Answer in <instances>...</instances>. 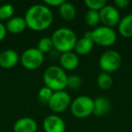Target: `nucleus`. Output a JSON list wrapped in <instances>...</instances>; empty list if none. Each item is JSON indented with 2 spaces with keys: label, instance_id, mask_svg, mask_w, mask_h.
Instances as JSON below:
<instances>
[{
  "label": "nucleus",
  "instance_id": "39448f33",
  "mask_svg": "<svg viewBox=\"0 0 132 132\" xmlns=\"http://www.w3.org/2000/svg\"><path fill=\"white\" fill-rule=\"evenodd\" d=\"M92 40L95 44L102 47H110L117 41V34L112 28L101 26L90 31Z\"/></svg>",
  "mask_w": 132,
  "mask_h": 132
},
{
  "label": "nucleus",
  "instance_id": "412c9836",
  "mask_svg": "<svg viewBox=\"0 0 132 132\" xmlns=\"http://www.w3.org/2000/svg\"><path fill=\"white\" fill-rule=\"evenodd\" d=\"M36 48L44 54V53H49L50 52H52L54 49L51 37H43V38H41L39 40L38 44H37Z\"/></svg>",
  "mask_w": 132,
  "mask_h": 132
},
{
  "label": "nucleus",
  "instance_id": "4be33fe9",
  "mask_svg": "<svg viewBox=\"0 0 132 132\" xmlns=\"http://www.w3.org/2000/svg\"><path fill=\"white\" fill-rule=\"evenodd\" d=\"M15 7L11 4H5L0 6V20H9L14 16Z\"/></svg>",
  "mask_w": 132,
  "mask_h": 132
},
{
  "label": "nucleus",
  "instance_id": "aec40b11",
  "mask_svg": "<svg viewBox=\"0 0 132 132\" xmlns=\"http://www.w3.org/2000/svg\"><path fill=\"white\" fill-rule=\"evenodd\" d=\"M84 21L87 26L90 27H97L99 23L101 22L100 18V14L98 11H92V10H88L84 15Z\"/></svg>",
  "mask_w": 132,
  "mask_h": 132
},
{
  "label": "nucleus",
  "instance_id": "6e6552de",
  "mask_svg": "<svg viewBox=\"0 0 132 132\" xmlns=\"http://www.w3.org/2000/svg\"><path fill=\"white\" fill-rule=\"evenodd\" d=\"M72 103L70 94L65 90L54 92L51 100L48 102V107L54 113H61L65 111Z\"/></svg>",
  "mask_w": 132,
  "mask_h": 132
},
{
  "label": "nucleus",
  "instance_id": "6ab92c4d",
  "mask_svg": "<svg viewBox=\"0 0 132 132\" xmlns=\"http://www.w3.org/2000/svg\"><path fill=\"white\" fill-rule=\"evenodd\" d=\"M97 84L101 90H110L113 84V80L110 73L107 72H101L97 78Z\"/></svg>",
  "mask_w": 132,
  "mask_h": 132
},
{
  "label": "nucleus",
  "instance_id": "7ed1b4c3",
  "mask_svg": "<svg viewBox=\"0 0 132 132\" xmlns=\"http://www.w3.org/2000/svg\"><path fill=\"white\" fill-rule=\"evenodd\" d=\"M45 87L51 89L53 92L64 90L67 88L68 76L65 71L57 65H51L45 69L43 75Z\"/></svg>",
  "mask_w": 132,
  "mask_h": 132
},
{
  "label": "nucleus",
  "instance_id": "2eb2a0df",
  "mask_svg": "<svg viewBox=\"0 0 132 132\" xmlns=\"http://www.w3.org/2000/svg\"><path fill=\"white\" fill-rule=\"evenodd\" d=\"M110 108L111 104L108 98L98 97L94 100L93 115H95L96 117H102L110 111Z\"/></svg>",
  "mask_w": 132,
  "mask_h": 132
},
{
  "label": "nucleus",
  "instance_id": "0eeeda50",
  "mask_svg": "<svg viewBox=\"0 0 132 132\" xmlns=\"http://www.w3.org/2000/svg\"><path fill=\"white\" fill-rule=\"evenodd\" d=\"M44 54L36 47L24 50L20 56V62L24 68L27 70H36L44 64Z\"/></svg>",
  "mask_w": 132,
  "mask_h": 132
},
{
  "label": "nucleus",
  "instance_id": "a878e982",
  "mask_svg": "<svg viewBox=\"0 0 132 132\" xmlns=\"http://www.w3.org/2000/svg\"><path fill=\"white\" fill-rule=\"evenodd\" d=\"M129 5V1L128 0H115L114 1V6L119 9H125L127 8Z\"/></svg>",
  "mask_w": 132,
  "mask_h": 132
},
{
  "label": "nucleus",
  "instance_id": "5701e85b",
  "mask_svg": "<svg viewBox=\"0 0 132 132\" xmlns=\"http://www.w3.org/2000/svg\"><path fill=\"white\" fill-rule=\"evenodd\" d=\"M53 92L51 90V89L47 88V87H43L39 90L38 94H37V97H38V100L42 104H47L48 102L51 100L52 96H53Z\"/></svg>",
  "mask_w": 132,
  "mask_h": 132
},
{
  "label": "nucleus",
  "instance_id": "20e7f679",
  "mask_svg": "<svg viewBox=\"0 0 132 132\" xmlns=\"http://www.w3.org/2000/svg\"><path fill=\"white\" fill-rule=\"evenodd\" d=\"M94 100L86 95L79 96L72 101L70 110L72 114L78 119H85L93 114Z\"/></svg>",
  "mask_w": 132,
  "mask_h": 132
},
{
  "label": "nucleus",
  "instance_id": "1a4fd4ad",
  "mask_svg": "<svg viewBox=\"0 0 132 132\" xmlns=\"http://www.w3.org/2000/svg\"><path fill=\"white\" fill-rule=\"evenodd\" d=\"M101 22L103 26H108V27H114L118 26L120 21V15L119 11L111 5H106L101 11L99 12Z\"/></svg>",
  "mask_w": 132,
  "mask_h": 132
},
{
  "label": "nucleus",
  "instance_id": "f3484780",
  "mask_svg": "<svg viewBox=\"0 0 132 132\" xmlns=\"http://www.w3.org/2000/svg\"><path fill=\"white\" fill-rule=\"evenodd\" d=\"M118 31L124 38H132V14H128L120 19Z\"/></svg>",
  "mask_w": 132,
  "mask_h": 132
},
{
  "label": "nucleus",
  "instance_id": "393cba45",
  "mask_svg": "<svg viewBox=\"0 0 132 132\" xmlns=\"http://www.w3.org/2000/svg\"><path fill=\"white\" fill-rule=\"evenodd\" d=\"M82 80L78 75H70L67 80V88L71 90H78L81 86Z\"/></svg>",
  "mask_w": 132,
  "mask_h": 132
},
{
  "label": "nucleus",
  "instance_id": "a211bd4d",
  "mask_svg": "<svg viewBox=\"0 0 132 132\" xmlns=\"http://www.w3.org/2000/svg\"><path fill=\"white\" fill-rule=\"evenodd\" d=\"M58 11L61 17L66 21L73 20L76 16V13H77L75 6L72 3L65 2V1L58 7Z\"/></svg>",
  "mask_w": 132,
  "mask_h": 132
},
{
  "label": "nucleus",
  "instance_id": "dca6fc26",
  "mask_svg": "<svg viewBox=\"0 0 132 132\" xmlns=\"http://www.w3.org/2000/svg\"><path fill=\"white\" fill-rule=\"evenodd\" d=\"M94 43L90 37L84 36L81 39H78L76 44L74 46V53L77 55H86L92 52V48H93Z\"/></svg>",
  "mask_w": 132,
  "mask_h": 132
},
{
  "label": "nucleus",
  "instance_id": "4468645a",
  "mask_svg": "<svg viewBox=\"0 0 132 132\" xmlns=\"http://www.w3.org/2000/svg\"><path fill=\"white\" fill-rule=\"evenodd\" d=\"M26 27L27 26H26L24 17L22 16H13L9 20H7L6 24V31L13 35H18L23 33Z\"/></svg>",
  "mask_w": 132,
  "mask_h": 132
},
{
  "label": "nucleus",
  "instance_id": "cd10ccee",
  "mask_svg": "<svg viewBox=\"0 0 132 132\" xmlns=\"http://www.w3.org/2000/svg\"><path fill=\"white\" fill-rule=\"evenodd\" d=\"M6 34H7V31H6V26L3 24L2 23L0 22V42L3 41L6 36Z\"/></svg>",
  "mask_w": 132,
  "mask_h": 132
},
{
  "label": "nucleus",
  "instance_id": "b1692460",
  "mask_svg": "<svg viewBox=\"0 0 132 132\" xmlns=\"http://www.w3.org/2000/svg\"><path fill=\"white\" fill-rule=\"evenodd\" d=\"M84 4L89 10L100 12L107 5V2L105 0H84Z\"/></svg>",
  "mask_w": 132,
  "mask_h": 132
},
{
  "label": "nucleus",
  "instance_id": "ddd939ff",
  "mask_svg": "<svg viewBox=\"0 0 132 132\" xmlns=\"http://www.w3.org/2000/svg\"><path fill=\"white\" fill-rule=\"evenodd\" d=\"M37 122L29 117H24L17 119L13 127L14 132H37Z\"/></svg>",
  "mask_w": 132,
  "mask_h": 132
},
{
  "label": "nucleus",
  "instance_id": "f03ea898",
  "mask_svg": "<svg viewBox=\"0 0 132 132\" xmlns=\"http://www.w3.org/2000/svg\"><path fill=\"white\" fill-rule=\"evenodd\" d=\"M51 39L53 41L54 50L61 53L73 51L78 40L76 34L68 27L56 29L52 35Z\"/></svg>",
  "mask_w": 132,
  "mask_h": 132
},
{
  "label": "nucleus",
  "instance_id": "f8f14e48",
  "mask_svg": "<svg viewBox=\"0 0 132 132\" xmlns=\"http://www.w3.org/2000/svg\"><path fill=\"white\" fill-rule=\"evenodd\" d=\"M59 61H60L61 67L64 71H73L80 64L79 56L72 51L62 53L60 55Z\"/></svg>",
  "mask_w": 132,
  "mask_h": 132
},
{
  "label": "nucleus",
  "instance_id": "9d476101",
  "mask_svg": "<svg viewBox=\"0 0 132 132\" xmlns=\"http://www.w3.org/2000/svg\"><path fill=\"white\" fill-rule=\"evenodd\" d=\"M43 128L45 132H65L66 125L60 116L53 114L44 119Z\"/></svg>",
  "mask_w": 132,
  "mask_h": 132
},
{
  "label": "nucleus",
  "instance_id": "bb28decb",
  "mask_svg": "<svg viewBox=\"0 0 132 132\" xmlns=\"http://www.w3.org/2000/svg\"><path fill=\"white\" fill-rule=\"evenodd\" d=\"M63 2H64L63 0H44V5L47 6L48 7H51V6L59 7V6H60Z\"/></svg>",
  "mask_w": 132,
  "mask_h": 132
},
{
  "label": "nucleus",
  "instance_id": "423d86ee",
  "mask_svg": "<svg viewBox=\"0 0 132 132\" xmlns=\"http://www.w3.org/2000/svg\"><path fill=\"white\" fill-rule=\"evenodd\" d=\"M122 64V57L119 52L109 50L102 53L99 59V66L103 72L111 73L120 68Z\"/></svg>",
  "mask_w": 132,
  "mask_h": 132
},
{
  "label": "nucleus",
  "instance_id": "f257e3e1",
  "mask_svg": "<svg viewBox=\"0 0 132 132\" xmlns=\"http://www.w3.org/2000/svg\"><path fill=\"white\" fill-rule=\"evenodd\" d=\"M26 26L35 32H42L48 29L53 21L51 8L44 4H35L30 6L24 15Z\"/></svg>",
  "mask_w": 132,
  "mask_h": 132
},
{
  "label": "nucleus",
  "instance_id": "9b49d317",
  "mask_svg": "<svg viewBox=\"0 0 132 132\" xmlns=\"http://www.w3.org/2000/svg\"><path fill=\"white\" fill-rule=\"evenodd\" d=\"M19 62H20V56L15 50L6 49L0 53V67L2 68H14Z\"/></svg>",
  "mask_w": 132,
  "mask_h": 132
}]
</instances>
